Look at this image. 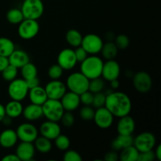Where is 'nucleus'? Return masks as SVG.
Returning <instances> with one entry per match:
<instances>
[{
    "label": "nucleus",
    "instance_id": "35",
    "mask_svg": "<svg viewBox=\"0 0 161 161\" xmlns=\"http://www.w3.org/2000/svg\"><path fill=\"white\" fill-rule=\"evenodd\" d=\"M1 73L3 80L7 82H10L17 78L18 75V69L11 64H9Z\"/></svg>",
    "mask_w": 161,
    "mask_h": 161
},
{
    "label": "nucleus",
    "instance_id": "44",
    "mask_svg": "<svg viewBox=\"0 0 161 161\" xmlns=\"http://www.w3.org/2000/svg\"><path fill=\"white\" fill-rule=\"evenodd\" d=\"M74 51H75V58H76L77 62H82V61L84 59H86V58H87L88 55H89L81 46L76 47V49L74 50Z\"/></svg>",
    "mask_w": 161,
    "mask_h": 161
},
{
    "label": "nucleus",
    "instance_id": "4",
    "mask_svg": "<svg viewBox=\"0 0 161 161\" xmlns=\"http://www.w3.org/2000/svg\"><path fill=\"white\" fill-rule=\"evenodd\" d=\"M42 116L47 120L59 122L61 119L64 109L60 100L47 99L42 105Z\"/></svg>",
    "mask_w": 161,
    "mask_h": 161
},
{
    "label": "nucleus",
    "instance_id": "39",
    "mask_svg": "<svg viewBox=\"0 0 161 161\" xmlns=\"http://www.w3.org/2000/svg\"><path fill=\"white\" fill-rule=\"evenodd\" d=\"M63 160L64 161H82L83 158L77 151L73 149H67L64 151Z\"/></svg>",
    "mask_w": 161,
    "mask_h": 161
},
{
    "label": "nucleus",
    "instance_id": "47",
    "mask_svg": "<svg viewBox=\"0 0 161 161\" xmlns=\"http://www.w3.org/2000/svg\"><path fill=\"white\" fill-rule=\"evenodd\" d=\"M9 64L8 58L0 55V72H3L6 67Z\"/></svg>",
    "mask_w": 161,
    "mask_h": 161
},
{
    "label": "nucleus",
    "instance_id": "46",
    "mask_svg": "<svg viewBox=\"0 0 161 161\" xmlns=\"http://www.w3.org/2000/svg\"><path fill=\"white\" fill-rule=\"evenodd\" d=\"M25 81H26L29 89H31V88L36 87V86H38L40 85V80H39V79L38 78V76L34 77V78L32 79H30V80H25Z\"/></svg>",
    "mask_w": 161,
    "mask_h": 161
},
{
    "label": "nucleus",
    "instance_id": "20",
    "mask_svg": "<svg viewBox=\"0 0 161 161\" xmlns=\"http://www.w3.org/2000/svg\"><path fill=\"white\" fill-rule=\"evenodd\" d=\"M9 63L17 69H20L25 64L30 61L29 55L26 51L20 49H15L13 53L8 57Z\"/></svg>",
    "mask_w": 161,
    "mask_h": 161
},
{
    "label": "nucleus",
    "instance_id": "51",
    "mask_svg": "<svg viewBox=\"0 0 161 161\" xmlns=\"http://www.w3.org/2000/svg\"><path fill=\"white\" fill-rule=\"evenodd\" d=\"M6 116V112H5V107L3 104L0 103V123H2L3 118Z\"/></svg>",
    "mask_w": 161,
    "mask_h": 161
},
{
    "label": "nucleus",
    "instance_id": "34",
    "mask_svg": "<svg viewBox=\"0 0 161 161\" xmlns=\"http://www.w3.org/2000/svg\"><path fill=\"white\" fill-rule=\"evenodd\" d=\"M105 88V81L101 77L90 80L89 86H88V91H91L93 94L102 92Z\"/></svg>",
    "mask_w": 161,
    "mask_h": 161
},
{
    "label": "nucleus",
    "instance_id": "21",
    "mask_svg": "<svg viewBox=\"0 0 161 161\" xmlns=\"http://www.w3.org/2000/svg\"><path fill=\"white\" fill-rule=\"evenodd\" d=\"M18 142L17 133L13 129H6L0 134V146L5 149H10L15 146Z\"/></svg>",
    "mask_w": 161,
    "mask_h": 161
},
{
    "label": "nucleus",
    "instance_id": "14",
    "mask_svg": "<svg viewBox=\"0 0 161 161\" xmlns=\"http://www.w3.org/2000/svg\"><path fill=\"white\" fill-rule=\"evenodd\" d=\"M93 120L101 129H108L114 122V116L105 106L97 108L94 112Z\"/></svg>",
    "mask_w": 161,
    "mask_h": 161
},
{
    "label": "nucleus",
    "instance_id": "43",
    "mask_svg": "<svg viewBox=\"0 0 161 161\" xmlns=\"http://www.w3.org/2000/svg\"><path fill=\"white\" fill-rule=\"evenodd\" d=\"M156 160L155 154H154L153 149L146 152L139 153L138 161H153Z\"/></svg>",
    "mask_w": 161,
    "mask_h": 161
},
{
    "label": "nucleus",
    "instance_id": "16",
    "mask_svg": "<svg viewBox=\"0 0 161 161\" xmlns=\"http://www.w3.org/2000/svg\"><path fill=\"white\" fill-rule=\"evenodd\" d=\"M39 133H40L42 136L52 141V140H54L61 133V126L58 124V122L47 119V121H44L41 124Z\"/></svg>",
    "mask_w": 161,
    "mask_h": 161
},
{
    "label": "nucleus",
    "instance_id": "13",
    "mask_svg": "<svg viewBox=\"0 0 161 161\" xmlns=\"http://www.w3.org/2000/svg\"><path fill=\"white\" fill-rule=\"evenodd\" d=\"M46 93L49 99L60 100L67 91L65 83L59 80H51L46 84Z\"/></svg>",
    "mask_w": 161,
    "mask_h": 161
},
{
    "label": "nucleus",
    "instance_id": "8",
    "mask_svg": "<svg viewBox=\"0 0 161 161\" xmlns=\"http://www.w3.org/2000/svg\"><path fill=\"white\" fill-rule=\"evenodd\" d=\"M133 145L139 153L153 150L157 145V138L151 132H142L134 138Z\"/></svg>",
    "mask_w": 161,
    "mask_h": 161
},
{
    "label": "nucleus",
    "instance_id": "32",
    "mask_svg": "<svg viewBox=\"0 0 161 161\" xmlns=\"http://www.w3.org/2000/svg\"><path fill=\"white\" fill-rule=\"evenodd\" d=\"M25 19L20 9L12 8L6 14V20L11 25H19Z\"/></svg>",
    "mask_w": 161,
    "mask_h": 161
},
{
    "label": "nucleus",
    "instance_id": "28",
    "mask_svg": "<svg viewBox=\"0 0 161 161\" xmlns=\"http://www.w3.org/2000/svg\"><path fill=\"white\" fill-rule=\"evenodd\" d=\"M66 42L70 47L76 48L81 46L83 36L81 33L76 29H69L65 35Z\"/></svg>",
    "mask_w": 161,
    "mask_h": 161
},
{
    "label": "nucleus",
    "instance_id": "6",
    "mask_svg": "<svg viewBox=\"0 0 161 161\" xmlns=\"http://www.w3.org/2000/svg\"><path fill=\"white\" fill-rule=\"evenodd\" d=\"M9 83L7 92L11 100L21 102L28 97L29 88L24 79L16 78Z\"/></svg>",
    "mask_w": 161,
    "mask_h": 161
},
{
    "label": "nucleus",
    "instance_id": "17",
    "mask_svg": "<svg viewBox=\"0 0 161 161\" xmlns=\"http://www.w3.org/2000/svg\"><path fill=\"white\" fill-rule=\"evenodd\" d=\"M36 149L32 142H20L16 148L15 154L20 161H30L34 158Z\"/></svg>",
    "mask_w": 161,
    "mask_h": 161
},
{
    "label": "nucleus",
    "instance_id": "3",
    "mask_svg": "<svg viewBox=\"0 0 161 161\" xmlns=\"http://www.w3.org/2000/svg\"><path fill=\"white\" fill-rule=\"evenodd\" d=\"M89 81L90 80H88L83 73L80 72H75L68 76L65 85L69 91H72L80 95L82 93L88 91Z\"/></svg>",
    "mask_w": 161,
    "mask_h": 161
},
{
    "label": "nucleus",
    "instance_id": "1",
    "mask_svg": "<svg viewBox=\"0 0 161 161\" xmlns=\"http://www.w3.org/2000/svg\"><path fill=\"white\" fill-rule=\"evenodd\" d=\"M105 107L114 116L120 118L130 114L132 102L127 94L121 91H111L106 94Z\"/></svg>",
    "mask_w": 161,
    "mask_h": 161
},
{
    "label": "nucleus",
    "instance_id": "7",
    "mask_svg": "<svg viewBox=\"0 0 161 161\" xmlns=\"http://www.w3.org/2000/svg\"><path fill=\"white\" fill-rule=\"evenodd\" d=\"M39 31V24L37 20L25 18L18 25L17 33L20 39L30 40L36 37Z\"/></svg>",
    "mask_w": 161,
    "mask_h": 161
},
{
    "label": "nucleus",
    "instance_id": "23",
    "mask_svg": "<svg viewBox=\"0 0 161 161\" xmlns=\"http://www.w3.org/2000/svg\"><path fill=\"white\" fill-rule=\"evenodd\" d=\"M31 103L42 105L48 99L44 87L39 86L29 89L28 94Z\"/></svg>",
    "mask_w": 161,
    "mask_h": 161
},
{
    "label": "nucleus",
    "instance_id": "12",
    "mask_svg": "<svg viewBox=\"0 0 161 161\" xmlns=\"http://www.w3.org/2000/svg\"><path fill=\"white\" fill-rule=\"evenodd\" d=\"M57 64H59L64 71L73 69L78 63L73 49L64 48L61 50L57 58Z\"/></svg>",
    "mask_w": 161,
    "mask_h": 161
},
{
    "label": "nucleus",
    "instance_id": "9",
    "mask_svg": "<svg viewBox=\"0 0 161 161\" xmlns=\"http://www.w3.org/2000/svg\"><path fill=\"white\" fill-rule=\"evenodd\" d=\"M103 39L99 36L93 33L86 35L83 36L81 47L90 55H97L101 53L102 47H103Z\"/></svg>",
    "mask_w": 161,
    "mask_h": 161
},
{
    "label": "nucleus",
    "instance_id": "49",
    "mask_svg": "<svg viewBox=\"0 0 161 161\" xmlns=\"http://www.w3.org/2000/svg\"><path fill=\"white\" fill-rule=\"evenodd\" d=\"M153 152H154V154H155L156 160L160 161L161 160V146L160 145H158V146L156 147L155 151H153Z\"/></svg>",
    "mask_w": 161,
    "mask_h": 161
},
{
    "label": "nucleus",
    "instance_id": "30",
    "mask_svg": "<svg viewBox=\"0 0 161 161\" xmlns=\"http://www.w3.org/2000/svg\"><path fill=\"white\" fill-rule=\"evenodd\" d=\"M16 49L15 44L10 39L0 37V55L8 58Z\"/></svg>",
    "mask_w": 161,
    "mask_h": 161
},
{
    "label": "nucleus",
    "instance_id": "31",
    "mask_svg": "<svg viewBox=\"0 0 161 161\" xmlns=\"http://www.w3.org/2000/svg\"><path fill=\"white\" fill-rule=\"evenodd\" d=\"M20 74L22 78L25 80H30L34 77L38 76V69L37 67L33 63L28 62L25 64L23 67L20 68Z\"/></svg>",
    "mask_w": 161,
    "mask_h": 161
},
{
    "label": "nucleus",
    "instance_id": "19",
    "mask_svg": "<svg viewBox=\"0 0 161 161\" xmlns=\"http://www.w3.org/2000/svg\"><path fill=\"white\" fill-rule=\"evenodd\" d=\"M118 135H132L135 130V121L129 115L119 118L116 125Z\"/></svg>",
    "mask_w": 161,
    "mask_h": 161
},
{
    "label": "nucleus",
    "instance_id": "2",
    "mask_svg": "<svg viewBox=\"0 0 161 161\" xmlns=\"http://www.w3.org/2000/svg\"><path fill=\"white\" fill-rule=\"evenodd\" d=\"M104 61L97 55H88L86 59L80 62V72L88 80L102 76Z\"/></svg>",
    "mask_w": 161,
    "mask_h": 161
},
{
    "label": "nucleus",
    "instance_id": "27",
    "mask_svg": "<svg viewBox=\"0 0 161 161\" xmlns=\"http://www.w3.org/2000/svg\"><path fill=\"white\" fill-rule=\"evenodd\" d=\"M34 146L36 150L41 153H48L52 149V142L51 140L45 138V137L38 136L37 138L34 141Z\"/></svg>",
    "mask_w": 161,
    "mask_h": 161
},
{
    "label": "nucleus",
    "instance_id": "52",
    "mask_svg": "<svg viewBox=\"0 0 161 161\" xmlns=\"http://www.w3.org/2000/svg\"><path fill=\"white\" fill-rule=\"evenodd\" d=\"M12 118L9 117V116H6L4 118H3V121H2V123H3V124H5V125H9V124H11V123H12Z\"/></svg>",
    "mask_w": 161,
    "mask_h": 161
},
{
    "label": "nucleus",
    "instance_id": "11",
    "mask_svg": "<svg viewBox=\"0 0 161 161\" xmlns=\"http://www.w3.org/2000/svg\"><path fill=\"white\" fill-rule=\"evenodd\" d=\"M17 138L20 142H34L39 136V130L37 127L30 123H22L16 130Z\"/></svg>",
    "mask_w": 161,
    "mask_h": 161
},
{
    "label": "nucleus",
    "instance_id": "37",
    "mask_svg": "<svg viewBox=\"0 0 161 161\" xmlns=\"http://www.w3.org/2000/svg\"><path fill=\"white\" fill-rule=\"evenodd\" d=\"M95 110L91 107V105H83L80 110V116L82 119L86 121L93 120Z\"/></svg>",
    "mask_w": 161,
    "mask_h": 161
},
{
    "label": "nucleus",
    "instance_id": "26",
    "mask_svg": "<svg viewBox=\"0 0 161 161\" xmlns=\"http://www.w3.org/2000/svg\"><path fill=\"white\" fill-rule=\"evenodd\" d=\"M139 151L134 145L121 149L119 154V160L120 161H138Z\"/></svg>",
    "mask_w": 161,
    "mask_h": 161
},
{
    "label": "nucleus",
    "instance_id": "25",
    "mask_svg": "<svg viewBox=\"0 0 161 161\" xmlns=\"http://www.w3.org/2000/svg\"><path fill=\"white\" fill-rule=\"evenodd\" d=\"M5 112H6V116L15 119L20 116L23 113V105L21 102L15 100H11L5 105Z\"/></svg>",
    "mask_w": 161,
    "mask_h": 161
},
{
    "label": "nucleus",
    "instance_id": "33",
    "mask_svg": "<svg viewBox=\"0 0 161 161\" xmlns=\"http://www.w3.org/2000/svg\"><path fill=\"white\" fill-rule=\"evenodd\" d=\"M54 144L58 150L65 151L69 149V147H70L71 142L67 135H62L61 133L54 139Z\"/></svg>",
    "mask_w": 161,
    "mask_h": 161
},
{
    "label": "nucleus",
    "instance_id": "29",
    "mask_svg": "<svg viewBox=\"0 0 161 161\" xmlns=\"http://www.w3.org/2000/svg\"><path fill=\"white\" fill-rule=\"evenodd\" d=\"M118 48L114 43V42L108 41L107 42H104L103 47H102L101 53L102 57L105 60H112L114 59L118 53Z\"/></svg>",
    "mask_w": 161,
    "mask_h": 161
},
{
    "label": "nucleus",
    "instance_id": "41",
    "mask_svg": "<svg viewBox=\"0 0 161 161\" xmlns=\"http://www.w3.org/2000/svg\"><path fill=\"white\" fill-rule=\"evenodd\" d=\"M105 98H106V94L102 93V92L94 94V99H93L92 105L96 108L105 106Z\"/></svg>",
    "mask_w": 161,
    "mask_h": 161
},
{
    "label": "nucleus",
    "instance_id": "24",
    "mask_svg": "<svg viewBox=\"0 0 161 161\" xmlns=\"http://www.w3.org/2000/svg\"><path fill=\"white\" fill-rule=\"evenodd\" d=\"M133 142L134 137L132 135H118V136L112 141L111 147L113 150L119 152L124 148L132 146Z\"/></svg>",
    "mask_w": 161,
    "mask_h": 161
},
{
    "label": "nucleus",
    "instance_id": "15",
    "mask_svg": "<svg viewBox=\"0 0 161 161\" xmlns=\"http://www.w3.org/2000/svg\"><path fill=\"white\" fill-rule=\"evenodd\" d=\"M120 72V65L114 59L106 60V61L104 62L102 72V76L103 80L110 82L113 80L119 79Z\"/></svg>",
    "mask_w": 161,
    "mask_h": 161
},
{
    "label": "nucleus",
    "instance_id": "5",
    "mask_svg": "<svg viewBox=\"0 0 161 161\" xmlns=\"http://www.w3.org/2000/svg\"><path fill=\"white\" fill-rule=\"evenodd\" d=\"M24 17L38 20L44 13V4L42 0H24L20 8Z\"/></svg>",
    "mask_w": 161,
    "mask_h": 161
},
{
    "label": "nucleus",
    "instance_id": "50",
    "mask_svg": "<svg viewBox=\"0 0 161 161\" xmlns=\"http://www.w3.org/2000/svg\"><path fill=\"white\" fill-rule=\"evenodd\" d=\"M109 83H110V86H111V87L113 88V90H116V89H117V88H119V80H118V79L112 80V81H110Z\"/></svg>",
    "mask_w": 161,
    "mask_h": 161
},
{
    "label": "nucleus",
    "instance_id": "45",
    "mask_svg": "<svg viewBox=\"0 0 161 161\" xmlns=\"http://www.w3.org/2000/svg\"><path fill=\"white\" fill-rule=\"evenodd\" d=\"M104 160L106 161H117L119 160V154L115 150L109 151L105 154Z\"/></svg>",
    "mask_w": 161,
    "mask_h": 161
},
{
    "label": "nucleus",
    "instance_id": "10",
    "mask_svg": "<svg viewBox=\"0 0 161 161\" xmlns=\"http://www.w3.org/2000/svg\"><path fill=\"white\" fill-rule=\"evenodd\" d=\"M132 83L135 89L141 94H146L153 86L150 75L145 71H139L134 75Z\"/></svg>",
    "mask_w": 161,
    "mask_h": 161
},
{
    "label": "nucleus",
    "instance_id": "48",
    "mask_svg": "<svg viewBox=\"0 0 161 161\" xmlns=\"http://www.w3.org/2000/svg\"><path fill=\"white\" fill-rule=\"evenodd\" d=\"M2 161H20V160L16 154L10 153L3 157L2 158Z\"/></svg>",
    "mask_w": 161,
    "mask_h": 161
},
{
    "label": "nucleus",
    "instance_id": "22",
    "mask_svg": "<svg viewBox=\"0 0 161 161\" xmlns=\"http://www.w3.org/2000/svg\"><path fill=\"white\" fill-rule=\"evenodd\" d=\"M24 118L29 122L36 121L40 119L42 116V105H36V104H29L23 108L22 113Z\"/></svg>",
    "mask_w": 161,
    "mask_h": 161
},
{
    "label": "nucleus",
    "instance_id": "38",
    "mask_svg": "<svg viewBox=\"0 0 161 161\" xmlns=\"http://www.w3.org/2000/svg\"><path fill=\"white\" fill-rule=\"evenodd\" d=\"M114 43L117 47L118 50H125L130 45V39L124 34H119L115 38Z\"/></svg>",
    "mask_w": 161,
    "mask_h": 161
},
{
    "label": "nucleus",
    "instance_id": "36",
    "mask_svg": "<svg viewBox=\"0 0 161 161\" xmlns=\"http://www.w3.org/2000/svg\"><path fill=\"white\" fill-rule=\"evenodd\" d=\"M64 73V70L58 64H52L48 69V76L50 80H59Z\"/></svg>",
    "mask_w": 161,
    "mask_h": 161
},
{
    "label": "nucleus",
    "instance_id": "40",
    "mask_svg": "<svg viewBox=\"0 0 161 161\" xmlns=\"http://www.w3.org/2000/svg\"><path fill=\"white\" fill-rule=\"evenodd\" d=\"M60 121H61L63 126L67 127H72L74 124V123H75V116L72 114V112L64 111V113H63L62 116H61V119Z\"/></svg>",
    "mask_w": 161,
    "mask_h": 161
},
{
    "label": "nucleus",
    "instance_id": "18",
    "mask_svg": "<svg viewBox=\"0 0 161 161\" xmlns=\"http://www.w3.org/2000/svg\"><path fill=\"white\" fill-rule=\"evenodd\" d=\"M60 102L64 111L73 112L76 110L80 105V95L72 91H66L60 99Z\"/></svg>",
    "mask_w": 161,
    "mask_h": 161
},
{
    "label": "nucleus",
    "instance_id": "42",
    "mask_svg": "<svg viewBox=\"0 0 161 161\" xmlns=\"http://www.w3.org/2000/svg\"><path fill=\"white\" fill-rule=\"evenodd\" d=\"M80 104H83V105H92L94 94L91 91H86L80 94Z\"/></svg>",
    "mask_w": 161,
    "mask_h": 161
}]
</instances>
